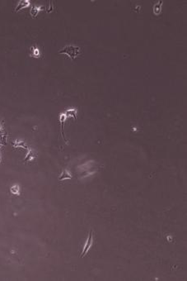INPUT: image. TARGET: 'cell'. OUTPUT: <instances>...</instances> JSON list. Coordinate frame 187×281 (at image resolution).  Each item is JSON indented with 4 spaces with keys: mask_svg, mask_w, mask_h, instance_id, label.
I'll return each instance as SVG.
<instances>
[{
    "mask_svg": "<svg viewBox=\"0 0 187 281\" xmlns=\"http://www.w3.org/2000/svg\"><path fill=\"white\" fill-rule=\"evenodd\" d=\"M19 190H20V188L18 185L13 186L11 188V192L13 193H15V194H19Z\"/></svg>",
    "mask_w": 187,
    "mask_h": 281,
    "instance_id": "cell-3",
    "label": "cell"
},
{
    "mask_svg": "<svg viewBox=\"0 0 187 281\" xmlns=\"http://www.w3.org/2000/svg\"><path fill=\"white\" fill-rule=\"evenodd\" d=\"M93 241H94V238L92 237V232H91L89 233L88 238H87L86 243H85V245H84L83 249H82V252L81 257H83V256L86 255L87 252H88V251L90 250V249H91L92 246H93Z\"/></svg>",
    "mask_w": 187,
    "mask_h": 281,
    "instance_id": "cell-2",
    "label": "cell"
},
{
    "mask_svg": "<svg viewBox=\"0 0 187 281\" xmlns=\"http://www.w3.org/2000/svg\"><path fill=\"white\" fill-rule=\"evenodd\" d=\"M59 53L66 54L68 56H69L71 59L74 60L75 57L79 55L80 50L78 47H73V46H68V47H64L62 50H59Z\"/></svg>",
    "mask_w": 187,
    "mask_h": 281,
    "instance_id": "cell-1",
    "label": "cell"
}]
</instances>
